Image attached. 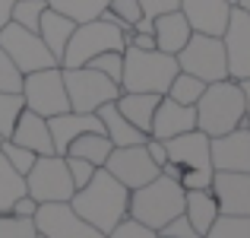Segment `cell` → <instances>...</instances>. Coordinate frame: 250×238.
Returning <instances> with one entry per match:
<instances>
[{"label": "cell", "mask_w": 250, "mask_h": 238, "mask_svg": "<svg viewBox=\"0 0 250 238\" xmlns=\"http://www.w3.org/2000/svg\"><path fill=\"white\" fill-rule=\"evenodd\" d=\"M10 13H13V0H0V29L10 23Z\"/></svg>", "instance_id": "obj_46"}, {"label": "cell", "mask_w": 250, "mask_h": 238, "mask_svg": "<svg viewBox=\"0 0 250 238\" xmlns=\"http://www.w3.org/2000/svg\"><path fill=\"white\" fill-rule=\"evenodd\" d=\"M102 168L108 171V175H114L127 190L143 188V184H149L155 175H159V165L149 159V153H146L143 143H140V146H114L111 156L104 159Z\"/></svg>", "instance_id": "obj_13"}, {"label": "cell", "mask_w": 250, "mask_h": 238, "mask_svg": "<svg viewBox=\"0 0 250 238\" xmlns=\"http://www.w3.org/2000/svg\"><path fill=\"white\" fill-rule=\"evenodd\" d=\"M209 159L212 171H250V127L241 124L222 137H209Z\"/></svg>", "instance_id": "obj_15"}, {"label": "cell", "mask_w": 250, "mask_h": 238, "mask_svg": "<svg viewBox=\"0 0 250 238\" xmlns=\"http://www.w3.org/2000/svg\"><path fill=\"white\" fill-rule=\"evenodd\" d=\"M6 140H13L16 146L32 149L35 156H51V153H54L51 130H48V118L35 115V111H29V108L19 111V118H16V124H13V130H10Z\"/></svg>", "instance_id": "obj_20"}, {"label": "cell", "mask_w": 250, "mask_h": 238, "mask_svg": "<svg viewBox=\"0 0 250 238\" xmlns=\"http://www.w3.org/2000/svg\"><path fill=\"white\" fill-rule=\"evenodd\" d=\"M108 10L114 13L117 25H121V32H124V42H127V35L133 32V23L143 16L140 13V0H108Z\"/></svg>", "instance_id": "obj_34"}, {"label": "cell", "mask_w": 250, "mask_h": 238, "mask_svg": "<svg viewBox=\"0 0 250 238\" xmlns=\"http://www.w3.org/2000/svg\"><path fill=\"white\" fill-rule=\"evenodd\" d=\"M241 92H244V124L250 127V79H241Z\"/></svg>", "instance_id": "obj_45"}, {"label": "cell", "mask_w": 250, "mask_h": 238, "mask_svg": "<svg viewBox=\"0 0 250 238\" xmlns=\"http://www.w3.org/2000/svg\"><path fill=\"white\" fill-rule=\"evenodd\" d=\"M73 29H76V23H73V19H67L63 13L51 10V6L42 13V19H38V35H42L44 48H48L51 54H54L57 67H61L63 48H67V42H70V35H73Z\"/></svg>", "instance_id": "obj_24"}, {"label": "cell", "mask_w": 250, "mask_h": 238, "mask_svg": "<svg viewBox=\"0 0 250 238\" xmlns=\"http://www.w3.org/2000/svg\"><path fill=\"white\" fill-rule=\"evenodd\" d=\"M63 70V86H67L70 111H98L104 102H114L121 95V86L111 83L104 73L92 67H61Z\"/></svg>", "instance_id": "obj_9"}, {"label": "cell", "mask_w": 250, "mask_h": 238, "mask_svg": "<svg viewBox=\"0 0 250 238\" xmlns=\"http://www.w3.org/2000/svg\"><path fill=\"white\" fill-rule=\"evenodd\" d=\"M32 222L42 238H104V232L76 216L70 203H38Z\"/></svg>", "instance_id": "obj_12"}, {"label": "cell", "mask_w": 250, "mask_h": 238, "mask_svg": "<svg viewBox=\"0 0 250 238\" xmlns=\"http://www.w3.org/2000/svg\"><path fill=\"white\" fill-rule=\"evenodd\" d=\"M85 67L98 70V73H104L111 79V83L121 86V73H124V51H102V54H95Z\"/></svg>", "instance_id": "obj_33"}, {"label": "cell", "mask_w": 250, "mask_h": 238, "mask_svg": "<svg viewBox=\"0 0 250 238\" xmlns=\"http://www.w3.org/2000/svg\"><path fill=\"white\" fill-rule=\"evenodd\" d=\"M193 127H196L193 105H181V102H174V98L162 95L159 105H155L149 137H155V140H171V137L187 134V130H193Z\"/></svg>", "instance_id": "obj_18"}, {"label": "cell", "mask_w": 250, "mask_h": 238, "mask_svg": "<svg viewBox=\"0 0 250 238\" xmlns=\"http://www.w3.org/2000/svg\"><path fill=\"white\" fill-rule=\"evenodd\" d=\"M225 3H228V6H238V0H225Z\"/></svg>", "instance_id": "obj_48"}, {"label": "cell", "mask_w": 250, "mask_h": 238, "mask_svg": "<svg viewBox=\"0 0 250 238\" xmlns=\"http://www.w3.org/2000/svg\"><path fill=\"white\" fill-rule=\"evenodd\" d=\"M127 45L143 48V51H152V48H155V38L149 35V32H130V35H127Z\"/></svg>", "instance_id": "obj_44"}, {"label": "cell", "mask_w": 250, "mask_h": 238, "mask_svg": "<svg viewBox=\"0 0 250 238\" xmlns=\"http://www.w3.org/2000/svg\"><path fill=\"white\" fill-rule=\"evenodd\" d=\"M51 10L63 13L67 19H73L76 25L89 23V19H98L104 10H108V0H48Z\"/></svg>", "instance_id": "obj_27"}, {"label": "cell", "mask_w": 250, "mask_h": 238, "mask_svg": "<svg viewBox=\"0 0 250 238\" xmlns=\"http://www.w3.org/2000/svg\"><path fill=\"white\" fill-rule=\"evenodd\" d=\"M48 130H51V143H54L57 156L67 153V146L80 134H104L95 111H89V115L85 111H61V115L48 118Z\"/></svg>", "instance_id": "obj_17"}, {"label": "cell", "mask_w": 250, "mask_h": 238, "mask_svg": "<svg viewBox=\"0 0 250 238\" xmlns=\"http://www.w3.org/2000/svg\"><path fill=\"white\" fill-rule=\"evenodd\" d=\"M159 238H200L196 235V229L187 222V216H174L171 222H165V226L159 229Z\"/></svg>", "instance_id": "obj_40"}, {"label": "cell", "mask_w": 250, "mask_h": 238, "mask_svg": "<svg viewBox=\"0 0 250 238\" xmlns=\"http://www.w3.org/2000/svg\"><path fill=\"white\" fill-rule=\"evenodd\" d=\"M19 95H22L25 108L42 118H54L61 111H70V98H67L61 67H44V70H35V73H25Z\"/></svg>", "instance_id": "obj_10"}, {"label": "cell", "mask_w": 250, "mask_h": 238, "mask_svg": "<svg viewBox=\"0 0 250 238\" xmlns=\"http://www.w3.org/2000/svg\"><path fill=\"white\" fill-rule=\"evenodd\" d=\"M193 35L190 23L184 19L181 10L162 13L152 19V38H155V51H165V54H177V51L187 45V38Z\"/></svg>", "instance_id": "obj_21"}, {"label": "cell", "mask_w": 250, "mask_h": 238, "mask_svg": "<svg viewBox=\"0 0 250 238\" xmlns=\"http://www.w3.org/2000/svg\"><path fill=\"white\" fill-rule=\"evenodd\" d=\"M35 210H38V203L32 200L29 194H22V197H19V200L10 207V213H13V216H22V219H32V216H35Z\"/></svg>", "instance_id": "obj_42"}, {"label": "cell", "mask_w": 250, "mask_h": 238, "mask_svg": "<svg viewBox=\"0 0 250 238\" xmlns=\"http://www.w3.org/2000/svg\"><path fill=\"white\" fill-rule=\"evenodd\" d=\"M212 194L219 213L250 216V171H212Z\"/></svg>", "instance_id": "obj_16"}, {"label": "cell", "mask_w": 250, "mask_h": 238, "mask_svg": "<svg viewBox=\"0 0 250 238\" xmlns=\"http://www.w3.org/2000/svg\"><path fill=\"white\" fill-rule=\"evenodd\" d=\"M63 159H67V171H70V181H73V188H76V190L85 188V184H89V178L95 175V165L85 162V159H80V156H63Z\"/></svg>", "instance_id": "obj_39"}, {"label": "cell", "mask_w": 250, "mask_h": 238, "mask_svg": "<svg viewBox=\"0 0 250 238\" xmlns=\"http://www.w3.org/2000/svg\"><path fill=\"white\" fill-rule=\"evenodd\" d=\"M95 115H98V121H102L104 137L111 140V146H140V143H146V134H143V130H136L133 124H130L127 118L117 111L114 102H104Z\"/></svg>", "instance_id": "obj_23"}, {"label": "cell", "mask_w": 250, "mask_h": 238, "mask_svg": "<svg viewBox=\"0 0 250 238\" xmlns=\"http://www.w3.org/2000/svg\"><path fill=\"white\" fill-rule=\"evenodd\" d=\"M225 45V64H228V79H250V16L238 6L228 13V25L222 32Z\"/></svg>", "instance_id": "obj_14"}, {"label": "cell", "mask_w": 250, "mask_h": 238, "mask_svg": "<svg viewBox=\"0 0 250 238\" xmlns=\"http://www.w3.org/2000/svg\"><path fill=\"white\" fill-rule=\"evenodd\" d=\"M238 10H244L247 16H250V0H238Z\"/></svg>", "instance_id": "obj_47"}, {"label": "cell", "mask_w": 250, "mask_h": 238, "mask_svg": "<svg viewBox=\"0 0 250 238\" xmlns=\"http://www.w3.org/2000/svg\"><path fill=\"white\" fill-rule=\"evenodd\" d=\"M171 10H177V0H140V13L146 19H155L162 13H171Z\"/></svg>", "instance_id": "obj_41"}, {"label": "cell", "mask_w": 250, "mask_h": 238, "mask_svg": "<svg viewBox=\"0 0 250 238\" xmlns=\"http://www.w3.org/2000/svg\"><path fill=\"white\" fill-rule=\"evenodd\" d=\"M0 143H3V137H0Z\"/></svg>", "instance_id": "obj_49"}, {"label": "cell", "mask_w": 250, "mask_h": 238, "mask_svg": "<svg viewBox=\"0 0 250 238\" xmlns=\"http://www.w3.org/2000/svg\"><path fill=\"white\" fill-rule=\"evenodd\" d=\"M127 42H124V32L117 29L108 19H89V23H80L70 35L67 48H63L61 67H85L95 54L102 51H124Z\"/></svg>", "instance_id": "obj_6"}, {"label": "cell", "mask_w": 250, "mask_h": 238, "mask_svg": "<svg viewBox=\"0 0 250 238\" xmlns=\"http://www.w3.org/2000/svg\"><path fill=\"white\" fill-rule=\"evenodd\" d=\"M0 238H38V229L32 219L13 213H0Z\"/></svg>", "instance_id": "obj_35"}, {"label": "cell", "mask_w": 250, "mask_h": 238, "mask_svg": "<svg viewBox=\"0 0 250 238\" xmlns=\"http://www.w3.org/2000/svg\"><path fill=\"white\" fill-rule=\"evenodd\" d=\"M177 70L203 79V83H219L228 79V64H225V45L222 35H206L193 32L181 51H177Z\"/></svg>", "instance_id": "obj_7"}, {"label": "cell", "mask_w": 250, "mask_h": 238, "mask_svg": "<svg viewBox=\"0 0 250 238\" xmlns=\"http://www.w3.org/2000/svg\"><path fill=\"white\" fill-rule=\"evenodd\" d=\"M196 111V130L206 137H222L228 130L244 124V92L238 79H219L206 83L203 95L193 105Z\"/></svg>", "instance_id": "obj_2"}, {"label": "cell", "mask_w": 250, "mask_h": 238, "mask_svg": "<svg viewBox=\"0 0 250 238\" xmlns=\"http://www.w3.org/2000/svg\"><path fill=\"white\" fill-rule=\"evenodd\" d=\"M0 92H22V73L6 57L3 48H0Z\"/></svg>", "instance_id": "obj_37"}, {"label": "cell", "mask_w": 250, "mask_h": 238, "mask_svg": "<svg viewBox=\"0 0 250 238\" xmlns=\"http://www.w3.org/2000/svg\"><path fill=\"white\" fill-rule=\"evenodd\" d=\"M159 98L162 95H155V92H121V95L114 98V105L136 130H143V134L149 137V127H152V115H155Z\"/></svg>", "instance_id": "obj_25"}, {"label": "cell", "mask_w": 250, "mask_h": 238, "mask_svg": "<svg viewBox=\"0 0 250 238\" xmlns=\"http://www.w3.org/2000/svg\"><path fill=\"white\" fill-rule=\"evenodd\" d=\"M25 194V178L13 168L0 153V213H10V207Z\"/></svg>", "instance_id": "obj_28"}, {"label": "cell", "mask_w": 250, "mask_h": 238, "mask_svg": "<svg viewBox=\"0 0 250 238\" xmlns=\"http://www.w3.org/2000/svg\"><path fill=\"white\" fill-rule=\"evenodd\" d=\"M0 153H3V159H6V162H10V165H13V168H16L22 178H25V171H29L32 165H35V159H38L35 153H32V149L16 146L13 140H3V143H0Z\"/></svg>", "instance_id": "obj_36"}, {"label": "cell", "mask_w": 250, "mask_h": 238, "mask_svg": "<svg viewBox=\"0 0 250 238\" xmlns=\"http://www.w3.org/2000/svg\"><path fill=\"white\" fill-rule=\"evenodd\" d=\"M0 48L6 51V57L16 64V70L22 76L35 73V70H44V67H57L54 54L44 48L42 35L22 29V25H16V23H6L3 29H0Z\"/></svg>", "instance_id": "obj_11"}, {"label": "cell", "mask_w": 250, "mask_h": 238, "mask_svg": "<svg viewBox=\"0 0 250 238\" xmlns=\"http://www.w3.org/2000/svg\"><path fill=\"white\" fill-rule=\"evenodd\" d=\"M177 10L190 23L193 32H206V35H222L228 25V13L231 6L225 0H177Z\"/></svg>", "instance_id": "obj_19"}, {"label": "cell", "mask_w": 250, "mask_h": 238, "mask_svg": "<svg viewBox=\"0 0 250 238\" xmlns=\"http://www.w3.org/2000/svg\"><path fill=\"white\" fill-rule=\"evenodd\" d=\"M104 238H159V232H155V229H146L143 222H136V219L127 216V219H121Z\"/></svg>", "instance_id": "obj_38"}, {"label": "cell", "mask_w": 250, "mask_h": 238, "mask_svg": "<svg viewBox=\"0 0 250 238\" xmlns=\"http://www.w3.org/2000/svg\"><path fill=\"white\" fill-rule=\"evenodd\" d=\"M184 216L187 222L196 229V235H206L209 226L219 219V200H215L212 188H200V190H184Z\"/></svg>", "instance_id": "obj_22"}, {"label": "cell", "mask_w": 250, "mask_h": 238, "mask_svg": "<svg viewBox=\"0 0 250 238\" xmlns=\"http://www.w3.org/2000/svg\"><path fill=\"white\" fill-rule=\"evenodd\" d=\"M165 143V162H174L181 168V188L184 190H200L212 184V159H209V137L203 130H187V134H177Z\"/></svg>", "instance_id": "obj_5"}, {"label": "cell", "mask_w": 250, "mask_h": 238, "mask_svg": "<svg viewBox=\"0 0 250 238\" xmlns=\"http://www.w3.org/2000/svg\"><path fill=\"white\" fill-rule=\"evenodd\" d=\"M70 207L76 216H83L89 226H95L98 232L108 235L121 219H127V203H130V190L117 181L114 175H108L104 168H95V175L89 178V184L80 190H73Z\"/></svg>", "instance_id": "obj_1"}, {"label": "cell", "mask_w": 250, "mask_h": 238, "mask_svg": "<svg viewBox=\"0 0 250 238\" xmlns=\"http://www.w3.org/2000/svg\"><path fill=\"white\" fill-rule=\"evenodd\" d=\"M203 238H250V216L219 213V219L209 226V232Z\"/></svg>", "instance_id": "obj_30"}, {"label": "cell", "mask_w": 250, "mask_h": 238, "mask_svg": "<svg viewBox=\"0 0 250 238\" xmlns=\"http://www.w3.org/2000/svg\"><path fill=\"white\" fill-rule=\"evenodd\" d=\"M143 146H146V153H149V159H152L155 165H165V159H168V153H165V143L162 140H155V137H146V143H143Z\"/></svg>", "instance_id": "obj_43"}, {"label": "cell", "mask_w": 250, "mask_h": 238, "mask_svg": "<svg viewBox=\"0 0 250 238\" xmlns=\"http://www.w3.org/2000/svg\"><path fill=\"white\" fill-rule=\"evenodd\" d=\"M111 149H114V146H111V140L104 134H80L67 146L63 156H80V159H85V162H92L95 168H102L104 159L111 156Z\"/></svg>", "instance_id": "obj_26"}, {"label": "cell", "mask_w": 250, "mask_h": 238, "mask_svg": "<svg viewBox=\"0 0 250 238\" xmlns=\"http://www.w3.org/2000/svg\"><path fill=\"white\" fill-rule=\"evenodd\" d=\"M184 213V188L168 175H155L149 184L130 190V203H127V216L136 222H143L146 229L159 232L165 222H171L174 216Z\"/></svg>", "instance_id": "obj_3"}, {"label": "cell", "mask_w": 250, "mask_h": 238, "mask_svg": "<svg viewBox=\"0 0 250 238\" xmlns=\"http://www.w3.org/2000/svg\"><path fill=\"white\" fill-rule=\"evenodd\" d=\"M44 10H48V0H13L10 23L22 25L29 32H38V19H42Z\"/></svg>", "instance_id": "obj_31"}, {"label": "cell", "mask_w": 250, "mask_h": 238, "mask_svg": "<svg viewBox=\"0 0 250 238\" xmlns=\"http://www.w3.org/2000/svg\"><path fill=\"white\" fill-rule=\"evenodd\" d=\"M177 73V57L165 51H143L127 45L124 48V73H121V92H155L165 95L171 79Z\"/></svg>", "instance_id": "obj_4"}, {"label": "cell", "mask_w": 250, "mask_h": 238, "mask_svg": "<svg viewBox=\"0 0 250 238\" xmlns=\"http://www.w3.org/2000/svg\"><path fill=\"white\" fill-rule=\"evenodd\" d=\"M203 89H206V83H203V79H196V76L184 73V70H177L165 95L174 98V102H181V105H196V98L203 95Z\"/></svg>", "instance_id": "obj_29"}, {"label": "cell", "mask_w": 250, "mask_h": 238, "mask_svg": "<svg viewBox=\"0 0 250 238\" xmlns=\"http://www.w3.org/2000/svg\"><path fill=\"white\" fill-rule=\"evenodd\" d=\"M73 181L67 171V159L51 153L38 156L35 165L25 171V194L35 203H67L73 197Z\"/></svg>", "instance_id": "obj_8"}, {"label": "cell", "mask_w": 250, "mask_h": 238, "mask_svg": "<svg viewBox=\"0 0 250 238\" xmlns=\"http://www.w3.org/2000/svg\"><path fill=\"white\" fill-rule=\"evenodd\" d=\"M22 108H25V102L19 92H0V137L3 140L10 137V130H13V124H16Z\"/></svg>", "instance_id": "obj_32"}]
</instances>
